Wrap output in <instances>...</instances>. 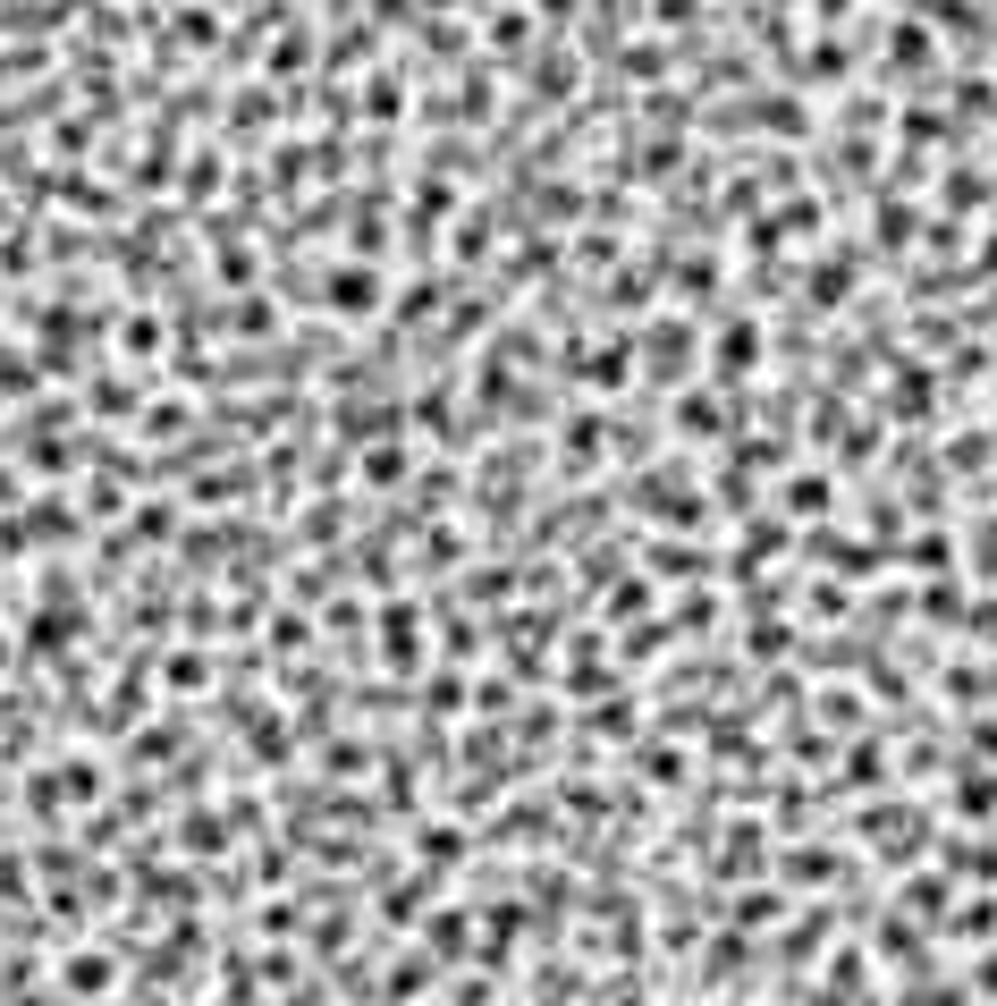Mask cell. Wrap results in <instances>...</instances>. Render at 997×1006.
<instances>
[{"label":"cell","instance_id":"obj_1","mask_svg":"<svg viewBox=\"0 0 997 1006\" xmlns=\"http://www.w3.org/2000/svg\"><path fill=\"white\" fill-rule=\"evenodd\" d=\"M110 956H68V990H76V998H102V990H110Z\"/></svg>","mask_w":997,"mask_h":1006}]
</instances>
